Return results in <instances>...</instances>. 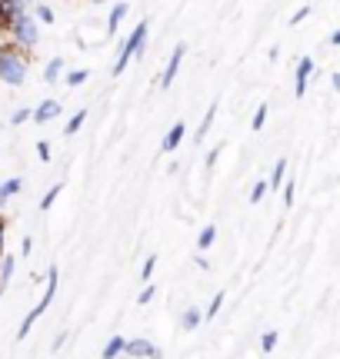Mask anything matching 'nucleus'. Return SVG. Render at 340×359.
<instances>
[{"label": "nucleus", "instance_id": "f257e3e1", "mask_svg": "<svg viewBox=\"0 0 340 359\" xmlns=\"http://www.w3.org/2000/svg\"><path fill=\"white\" fill-rule=\"evenodd\" d=\"M0 80L7 87H20L27 80V57L24 50H17L13 43H4L0 47Z\"/></svg>", "mask_w": 340, "mask_h": 359}, {"label": "nucleus", "instance_id": "f03ea898", "mask_svg": "<svg viewBox=\"0 0 340 359\" xmlns=\"http://www.w3.org/2000/svg\"><path fill=\"white\" fill-rule=\"evenodd\" d=\"M7 34H11V43L17 50H34L37 47V20L30 17V13H20V17H13L11 24H7Z\"/></svg>", "mask_w": 340, "mask_h": 359}, {"label": "nucleus", "instance_id": "7ed1b4c3", "mask_svg": "<svg viewBox=\"0 0 340 359\" xmlns=\"http://www.w3.org/2000/svg\"><path fill=\"white\" fill-rule=\"evenodd\" d=\"M147 30H150V27H147V20H140V24H137V27L131 30V37L120 43V57H117V64H114V74H124V67H127V64L133 60V57H137V53L144 50Z\"/></svg>", "mask_w": 340, "mask_h": 359}, {"label": "nucleus", "instance_id": "20e7f679", "mask_svg": "<svg viewBox=\"0 0 340 359\" xmlns=\"http://www.w3.org/2000/svg\"><path fill=\"white\" fill-rule=\"evenodd\" d=\"M183 53H187V47H183V43H177V47H174V53H170L167 67H164V74H160V87H170V83H174V77H177V70H181Z\"/></svg>", "mask_w": 340, "mask_h": 359}, {"label": "nucleus", "instance_id": "39448f33", "mask_svg": "<svg viewBox=\"0 0 340 359\" xmlns=\"http://www.w3.org/2000/svg\"><path fill=\"white\" fill-rule=\"evenodd\" d=\"M124 353H127V356H150V359H160L157 346H150L147 339H124Z\"/></svg>", "mask_w": 340, "mask_h": 359}, {"label": "nucleus", "instance_id": "423d86ee", "mask_svg": "<svg viewBox=\"0 0 340 359\" xmlns=\"http://www.w3.org/2000/svg\"><path fill=\"white\" fill-rule=\"evenodd\" d=\"M310 74H314V60H310V57H301V64H297V87H294L297 97L307 93V80H310Z\"/></svg>", "mask_w": 340, "mask_h": 359}, {"label": "nucleus", "instance_id": "0eeeda50", "mask_svg": "<svg viewBox=\"0 0 340 359\" xmlns=\"http://www.w3.org/2000/svg\"><path fill=\"white\" fill-rule=\"evenodd\" d=\"M47 306H51V299H47V296H44V299H40L37 306L30 309V313H27V316H24V323H20V333H17V336H20V339H24V336L30 333V326H34V323H37L40 316H44V313H47Z\"/></svg>", "mask_w": 340, "mask_h": 359}, {"label": "nucleus", "instance_id": "6e6552de", "mask_svg": "<svg viewBox=\"0 0 340 359\" xmlns=\"http://www.w3.org/2000/svg\"><path fill=\"white\" fill-rule=\"evenodd\" d=\"M57 114H60V103H57V100H44L37 110H30V120H37V123H47V120H53Z\"/></svg>", "mask_w": 340, "mask_h": 359}, {"label": "nucleus", "instance_id": "1a4fd4ad", "mask_svg": "<svg viewBox=\"0 0 340 359\" xmlns=\"http://www.w3.org/2000/svg\"><path fill=\"white\" fill-rule=\"evenodd\" d=\"M181 140H183V123H174V127L167 130L164 143H160V147H164V154H174V150L181 147Z\"/></svg>", "mask_w": 340, "mask_h": 359}, {"label": "nucleus", "instance_id": "9d476101", "mask_svg": "<svg viewBox=\"0 0 340 359\" xmlns=\"http://www.w3.org/2000/svg\"><path fill=\"white\" fill-rule=\"evenodd\" d=\"M214 240H217V226H204V230H200V236H197V250H200V253H207L210 246H214Z\"/></svg>", "mask_w": 340, "mask_h": 359}, {"label": "nucleus", "instance_id": "9b49d317", "mask_svg": "<svg viewBox=\"0 0 340 359\" xmlns=\"http://www.w3.org/2000/svg\"><path fill=\"white\" fill-rule=\"evenodd\" d=\"M124 13H127V4H117V7L110 11V17H107V37H110V34H117V27H120V20H124Z\"/></svg>", "mask_w": 340, "mask_h": 359}, {"label": "nucleus", "instance_id": "f8f14e48", "mask_svg": "<svg viewBox=\"0 0 340 359\" xmlns=\"http://www.w3.org/2000/svg\"><path fill=\"white\" fill-rule=\"evenodd\" d=\"M11 276H13V259L11 257H0V296H4V290H7Z\"/></svg>", "mask_w": 340, "mask_h": 359}, {"label": "nucleus", "instance_id": "ddd939ff", "mask_svg": "<svg viewBox=\"0 0 340 359\" xmlns=\"http://www.w3.org/2000/svg\"><path fill=\"white\" fill-rule=\"evenodd\" d=\"M13 193H20V177H11V180H4V183H0V203H4V200H11Z\"/></svg>", "mask_w": 340, "mask_h": 359}, {"label": "nucleus", "instance_id": "4468645a", "mask_svg": "<svg viewBox=\"0 0 340 359\" xmlns=\"http://www.w3.org/2000/svg\"><path fill=\"white\" fill-rule=\"evenodd\" d=\"M120 353H124V336H114V339L104 346V353H100V356H104V359H117Z\"/></svg>", "mask_w": 340, "mask_h": 359}, {"label": "nucleus", "instance_id": "2eb2a0df", "mask_svg": "<svg viewBox=\"0 0 340 359\" xmlns=\"http://www.w3.org/2000/svg\"><path fill=\"white\" fill-rule=\"evenodd\" d=\"M4 11H7V24H11L13 17L27 13V4H24V0H4Z\"/></svg>", "mask_w": 340, "mask_h": 359}, {"label": "nucleus", "instance_id": "dca6fc26", "mask_svg": "<svg viewBox=\"0 0 340 359\" xmlns=\"http://www.w3.org/2000/svg\"><path fill=\"white\" fill-rule=\"evenodd\" d=\"M214 114H217V103H214V107H210L207 114H204V120H200V127H197V140H204V137H207L210 123H214Z\"/></svg>", "mask_w": 340, "mask_h": 359}, {"label": "nucleus", "instance_id": "f3484780", "mask_svg": "<svg viewBox=\"0 0 340 359\" xmlns=\"http://www.w3.org/2000/svg\"><path fill=\"white\" fill-rule=\"evenodd\" d=\"M200 320H204V313H200L197 306H190L187 313H183V326H187V330H197V326H200Z\"/></svg>", "mask_w": 340, "mask_h": 359}, {"label": "nucleus", "instance_id": "a211bd4d", "mask_svg": "<svg viewBox=\"0 0 340 359\" xmlns=\"http://www.w3.org/2000/svg\"><path fill=\"white\" fill-rule=\"evenodd\" d=\"M60 74H64V60H51V64H47V70H44V77H47V83H53V80H60Z\"/></svg>", "mask_w": 340, "mask_h": 359}, {"label": "nucleus", "instance_id": "6ab92c4d", "mask_svg": "<svg viewBox=\"0 0 340 359\" xmlns=\"http://www.w3.org/2000/svg\"><path fill=\"white\" fill-rule=\"evenodd\" d=\"M284 173H287V160H277L274 177H270V183H267V187H280V183H284Z\"/></svg>", "mask_w": 340, "mask_h": 359}, {"label": "nucleus", "instance_id": "aec40b11", "mask_svg": "<svg viewBox=\"0 0 340 359\" xmlns=\"http://www.w3.org/2000/svg\"><path fill=\"white\" fill-rule=\"evenodd\" d=\"M60 193H64V187H60V183H57L53 190H47V193H44V200H40V210H51V206H53V200H57Z\"/></svg>", "mask_w": 340, "mask_h": 359}, {"label": "nucleus", "instance_id": "412c9836", "mask_svg": "<svg viewBox=\"0 0 340 359\" xmlns=\"http://www.w3.org/2000/svg\"><path fill=\"white\" fill-rule=\"evenodd\" d=\"M34 17H37L40 24H53V11L47 7V4H37V11H34Z\"/></svg>", "mask_w": 340, "mask_h": 359}, {"label": "nucleus", "instance_id": "4be33fe9", "mask_svg": "<svg viewBox=\"0 0 340 359\" xmlns=\"http://www.w3.org/2000/svg\"><path fill=\"white\" fill-rule=\"evenodd\" d=\"M277 339H280V336H277L274 330H270V333H263V339H261V349H263V353H274V349H277Z\"/></svg>", "mask_w": 340, "mask_h": 359}, {"label": "nucleus", "instance_id": "5701e85b", "mask_svg": "<svg viewBox=\"0 0 340 359\" xmlns=\"http://www.w3.org/2000/svg\"><path fill=\"white\" fill-rule=\"evenodd\" d=\"M84 120H87V114H74V116H70V123H67V137H74V133L84 127Z\"/></svg>", "mask_w": 340, "mask_h": 359}, {"label": "nucleus", "instance_id": "b1692460", "mask_svg": "<svg viewBox=\"0 0 340 359\" xmlns=\"http://www.w3.org/2000/svg\"><path fill=\"white\" fill-rule=\"evenodd\" d=\"M87 77H91L87 70H74V74H67V83H70V87H80V83H87Z\"/></svg>", "mask_w": 340, "mask_h": 359}, {"label": "nucleus", "instance_id": "393cba45", "mask_svg": "<svg viewBox=\"0 0 340 359\" xmlns=\"http://www.w3.org/2000/svg\"><path fill=\"white\" fill-rule=\"evenodd\" d=\"M223 299H227V296H223V293H217V296H214V303H210V306H207V320H214V316H217V313H221Z\"/></svg>", "mask_w": 340, "mask_h": 359}, {"label": "nucleus", "instance_id": "a878e982", "mask_svg": "<svg viewBox=\"0 0 340 359\" xmlns=\"http://www.w3.org/2000/svg\"><path fill=\"white\" fill-rule=\"evenodd\" d=\"M154 263H157V257H147L144 259V269H140V280L150 283V276H154Z\"/></svg>", "mask_w": 340, "mask_h": 359}, {"label": "nucleus", "instance_id": "bb28decb", "mask_svg": "<svg viewBox=\"0 0 340 359\" xmlns=\"http://www.w3.org/2000/svg\"><path fill=\"white\" fill-rule=\"evenodd\" d=\"M263 193H267V183H263V180L261 183H254V190H250V203H261Z\"/></svg>", "mask_w": 340, "mask_h": 359}, {"label": "nucleus", "instance_id": "cd10ccee", "mask_svg": "<svg viewBox=\"0 0 340 359\" xmlns=\"http://www.w3.org/2000/svg\"><path fill=\"white\" fill-rule=\"evenodd\" d=\"M263 123H267V107H263V103H261V110L254 114V120H250V127H254V130H261Z\"/></svg>", "mask_w": 340, "mask_h": 359}, {"label": "nucleus", "instance_id": "c85d7f7f", "mask_svg": "<svg viewBox=\"0 0 340 359\" xmlns=\"http://www.w3.org/2000/svg\"><path fill=\"white\" fill-rule=\"evenodd\" d=\"M27 120H30V110H17V114L11 116V123H17V127H20V123H27Z\"/></svg>", "mask_w": 340, "mask_h": 359}, {"label": "nucleus", "instance_id": "c756f323", "mask_svg": "<svg viewBox=\"0 0 340 359\" xmlns=\"http://www.w3.org/2000/svg\"><path fill=\"white\" fill-rule=\"evenodd\" d=\"M280 193H284V206H290V203H294V183H290V180H287V187H284V190H280Z\"/></svg>", "mask_w": 340, "mask_h": 359}, {"label": "nucleus", "instance_id": "7c9ffc66", "mask_svg": "<svg viewBox=\"0 0 340 359\" xmlns=\"http://www.w3.org/2000/svg\"><path fill=\"white\" fill-rule=\"evenodd\" d=\"M150 299H154V286H144V293H140V299H137V303H140V306H147Z\"/></svg>", "mask_w": 340, "mask_h": 359}, {"label": "nucleus", "instance_id": "2f4dec72", "mask_svg": "<svg viewBox=\"0 0 340 359\" xmlns=\"http://www.w3.org/2000/svg\"><path fill=\"white\" fill-rule=\"evenodd\" d=\"M37 154H40V160H51V147L40 140V143H37Z\"/></svg>", "mask_w": 340, "mask_h": 359}, {"label": "nucleus", "instance_id": "473e14b6", "mask_svg": "<svg viewBox=\"0 0 340 359\" xmlns=\"http://www.w3.org/2000/svg\"><path fill=\"white\" fill-rule=\"evenodd\" d=\"M307 13H310V7H301V11L294 13V24H301V20H307Z\"/></svg>", "mask_w": 340, "mask_h": 359}, {"label": "nucleus", "instance_id": "72a5a7b5", "mask_svg": "<svg viewBox=\"0 0 340 359\" xmlns=\"http://www.w3.org/2000/svg\"><path fill=\"white\" fill-rule=\"evenodd\" d=\"M4 236H7V226H4V219H0V253H4Z\"/></svg>", "mask_w": 340, "mask_h": 359}, {"label": "nucleus", "instance_id": "f704fd0d", "mask_svg": "<svg viewBox=\"0 0 340 359\" xmlns=\"http://www.w3.org/2000/svg\"><path fill=\"white\" fill-rule=\"evenodd\" d=\"M0 27H7V11H4V0H0Z\"/></svg>", "mask_w": 340, "mask_h": 359}, {"label": "nucleus", "instance_id": "c9c22d12", "mask_svg": "<svg viewBox=\"0 0 340 359\" xmlns=\"http://www.w3.org/2000/svg\"><path fill=\"white\" fill-rule=\"evenodd\" d=\"M24 4H34V0H24Z\"/></svg>", "mask_w": 340, "mask_h": 359}]
</instances>
